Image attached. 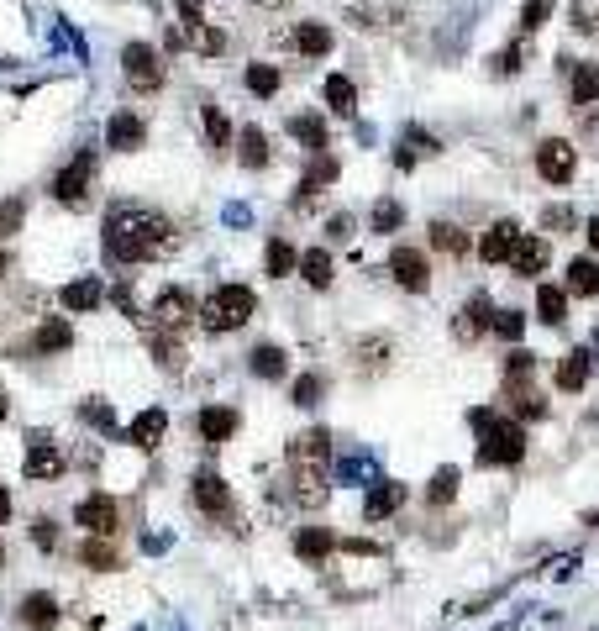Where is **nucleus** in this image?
I'll return each mask as SVG.
<instances>
[{
	"label": "nucleus",
	"mask_w": 599,
	"mask_h": 631,
	"mask_svg": "<svg viewBox=\"0 0 599 631\" xmlns=\"http://www.w3.org/2000/svg\"><path fill=\"white\" fill-rule=\"evenodd\" d=\"M289 137H300L311 153H326V121L321 116H295L289 121Z\"/></svg>",
	"instance_id": "a19ab883"
},
{
	"label": "nucleus",
	"mask_w": 599,
	"mask_h": 631,
	"mask_svg": "<svg viewBox=\"0 0 599 631\" xmlns=\"http://www.w3.org/2000/svg\"><path fill=\"white\" fill-rule=\"evenodd\" d=\"M200 121H205V142H211V153H226V148H232V121H226L221 106H205Z\"/></svg>",
	"instance_id": "f704fd0d"
},
{
	"label": "nucleus",
	"mask_w": 599,
	"mask_h": 631,
	"mask_svg": "<svg viewBox=\"0 0 599 631\" xmlns=\"http://www.w3.org/2000/svg\"><path fill=\"white\" fill-rule=\"evenodd\" d=\"M332 179H337V158L332 153H316V164L305 169V179H300V206H305V200H316Z\"/></svg>",
	"instance_id": "b1692460"
},
{
	"label": "nucleus",
	"mask_w": 599,
	"mask_h": 631,
	"mask_svg": "<svg viewBox=\"0 0 599 631\" xmlns=\"http://www.w3.org/2000/svg\"><path fill=\"white\" fill-rule=\"evenodd\" d=\"M515 237H521V227H515V221H494V227L479 237V258H484V263H510Z\"/></svg>",
	"instance_id": "6ab92c4d"
},
{
	"label": "nucleus",
	"mask_w": 599,
	"mask_h": 631,
	"mask_svg": "<svg viewBox=\"0 0 599 631\" xmlns=\"http://www.w3.org/2000/svg\"><path fill=\"white\" fill-rule=\"evenodd\" d=\"M542 227H547V232H573V227H578V211H568V206H547V211H542Z\"/></svg>",
	"instance_id": "3c124183"
},
{
	"label": "nucleus",
	"mask_w": 599,
	"mask_h": 631,
	"mask_svg": "<svg viewBox=\"0 0 599 631\" xmlns=\"http://www.w3.org/2000/svg\"><path fill=\"white\" fill-rule=\"evenodd\" d=\"M11 521V490H0V526Z\"/></svg>",
	"instance_id": "052dcab7"
},
{
	"label": "nucleus",
	"mask_w": 599,
	"mask_h": 631,
	"mask_svg": "<svg viewBox=\"0 0 599 631\" xmlns=\"http://www.w3.org/2000/svg\"><path fill=\"white\" fill-rule=\"evenodd\" d=\"M526 69V43H510L505 53H494V74L510 79V74H521Z\"/></svg>",
	"instance_id": "49530a36"
},
{
	"label": "nucleus",
	"mask_w": 599,
	"mask_h": 631,
	"mask_svg": "<svg viewBox=\"0 0 599 631\" xmlns=\"http://www.w3.org/2000/svg\"><path fill=\"white\" fill-rule=\"evenodd\" d=\"M163 432H169V416H163V411H142L132 421V442L142 447V453H153V447L163 442Z\"/></svg>",
	"instance_id": "c85d7f7f"
},
{
	"label": "nucleus",
	"mask_w": 599,
	"mask_h": 631,
	"mask_svg": "<svg viewBox=\"0 0 599 631\" xmlns=\"http://www.w3.org/2000/svg\"><path fill=\"white\" fill-rule=\"evenodd\" d=\"M142 142H148V127H142V116L116 111V116H111V127H106V148H116V153H137Z\"/></svg>",
	"instance_id": "dca6fc26"
},
{
	"label": "nucleus",
	"mask_w": 599,
	"mask_h": 631,
	"mask_svg": "<svg viewBox=\"0 0 599 631\" xmlns=\"http://www.w3.org/2000/svg\"><path fill=\"white\" fill-rule=\"evenodd\" d=\"M79 416H85L90 426H100V432H111V426H116V411H111L106 400H100V405H95V400H85V405H79Z\"/></svg>",
	"instance_id": "603ef678"
},
{
	"label": "nucleus",
	"mask_w": 599,
	"mask_h": 631,
	"mask_svg": "<svg viewBox=\"0 0 599 631\" xmlns=\"http://www.w3.org/2000/svg\"><path fill=\"white\" fill-rule=\"evenodd\" d=\"M106 253L111 263H148L174 253V227L158 211H111L106 221Z\"/></svg>",
	"instance_id": "f257e3e1"
},
{
	"label": "nucleus",
	"mask_w": 599,
	"mask_h": 631,
	"mask_svg": "<svg viewBox=\"0 0 599 631\" xmlns=\"http://www.w3.org/2000/svg\"><path fill=\"white\" fill-rule=\"evenodd\" d=\"M247 90L268 100V95L279 90V69H274V64H253V69H247Z\"/></svg>",
	"instance_id": "a18cd8bd"
},
{
	"label": "nucleus",
	"mask_w": 599,
	"mask_h": 631,
	"mask_svg": "<svg viewBox=\"0 0 599 631\" xmlns=\"http://www.w3.org/2000/svg\"><path fill=\"white\" fill-rule=\"evenodd\" d=\"M584 521H589V526H599V511H589V516H584Z\"/></svg>",
	"instance_id": "69168bd1"
},
{
	"label": "nucleus",
	"mask_w": 599,
	"mask_h": 631,
	"mask_svg": "<svg viewBox=\"0 0 599 631\" xmlns=\"http://www.w3.org/2000/svg\"><path fill=\"white\" fill-rule=\"evenodd\" d=\"M69 342H74V327H69V321H64V316H48V321H43V327H37V337H32V348H37V353H64V348H69Z\"/></svg>",
	"instance_id": "a878e982"
},
{
	"label": "nucleus",
	"mask_w": 599,
	"mask_h": 631,
	"mask_svg": "<svg viewBox=\"0 0 599 631\" xmlns=\"http://www.w3.org/2000/svg\"><path fill=\"white\" fill-rule=\"evenodd\" d=\"M494 332H500L505 342H521V332H526V316H521V311H500V316H494Z\"/></svg>",
	"instance_id": "5fc2aeb1"
},
{
	"label": "nucleus",
	"mask_w": 599,
	"mask_h": 631,
	"mask_svg": "<svg viewBox=\"0 0 599 631\" xmlns=\"http://www.w3.org/2000/svg\"><path fill=\"white\" fill-rule=\"evenodd\" d=\"M58 300H64V311H95V305L106 300V284H100L95 274L90 279H74V284H64V295H58Z\"/></svg>",
	"instance_id": "4be33fe9"
},
{
	"label": "nucleus",
	"mask_w": 599,
	"mask_h": 631,
	"mask_svg": "<svg viewBox=\"0 0 599 631\" xmlns=\"http://www.w3.org/2000/svg\"><path fill=\"white\" fill-rule=\"evenodd\" d=\"M79 563H85V568H95V574H111V568H116L121 558H116L111 537H90L85 547H79Z\"/></svg>",
	"instance_id": "c9c22d12"
},
{
	"label": "nucleus",
	"mask_w": 599,
	"mask_h": 631,
	"mask_svg": "<svg viewBox=\"0 0 599 631\" xmlns=\"http://www.w3.org/2000/svg\"><path fill=\"white\" fill-rule=\"evenodd\" d=\"M353 353H358V369H363V374H379L395 348H389V337H368V342H358Z\"/></svg>",
	"instance_id": "79ce46f5"
},
{
	"label": "nucleus",
	"mask_w": 599,
	"mask_h": 631,
	"mask_svg": "<svg viewBox=\"0 0 599 631\" xmlns=\"http://www.w3.org/2000/svg\"><path fill=\"white\" fill-rule=\"evenodd\" d=\"M400 221H405L400 200H379L374 216H368V227H374V232H400Z\"/></svg>",
	"instance_id": "c03bdc74"
},
{
	"label": "nucleus",
	"mask_w": 599,
	"mask_h": 631,
	"mask_svg": "<svg viewBox=\"0 0 599 631\" xmlns=\"http://www.w3.org/2000/svg\"><path fill=\"white\" fill-rule=\"evenodd\" d=\"M195 432H200V442L221 447L226 437L237 432V411H232V405H205V411H200V421H195Z\"/></svg>",
	"instance_id": "f3484780"
},
{
	"label": "nucleus",
	"mask_w": 599,
	"mask_h": 631,
	"mask_svg": "<svg viewBox=\"0 0 599 631\" xmlns=\"http://www.w3.org/2000/svg\"><path fill=\"white\" fill-rule=\"evenodd\" d=\"M74 521L85 526L90 537H116L121 511H116V500H111V495H85V500L74 505Z\"/></svg>",
	"instance_id": "9b49d317"
},
{
	"label": "nucleus",
	"mask_w": 599,
	"mask_h": 631,
	"mask_svg": "<svg viewBox=\"0 0 599 631\" xmlns=\"http://www.w3.org/2000/svg\"><path fill=\"white\" fill-rule=\"evenodd\" d=\"M22 474H27V479H58V474H64V453H58L53 442H32Z\"/></svg>",
	"instance_id": "412c9836"
},
{
	"label": "nucleus",
	"mask_w": 599,
	"mask_h": 631,
	"mask_svg": "<svg viewBox=\"0 0 599 631\" xmlns=\"http://www.w3.org/2000/svg\"><path fill=\"white\" fill-rule=\"evenodd\" d=\"M473 426H479V463H521L526 458V432L521 421H505V416H489V411H473Z\"/></svg>",
	"instance_id": "f03ea898"
},
{
	"label": "nucleus",
	"mask_w": 599,
	"mask_h": 631,
	"mask_svg": "<svg viewBox=\"0 0 599 631\" xmlns=\"http://www.w3.org/2000/svg\"><path fill=\"white\" fill-rule=\"evenodd\" d=\"M505 400H510V411L521 421H542L547 416V400H542V390H536V358L531 353H510V363H505Z\"/></svg>",
	"instance_id": "20e7f679"
},
{
	"label": "nucleus",
	"mask_w": 599,
	"mask_h": 631,
	"mask_svg": "<svg viewBox=\"0 0 599 631\" xmlns=\"http://www.w3.org/2000/svg\"><path fill=\"white\" fill-rule=\"evenodd\" d=\"M121 74H127V85L132 90H142V95H153V90H163V53L153 48V43H127L121 48Z\"/></svg>",
	"instance_id": "423d86ee"
},
{
	"label": "nucleus",
	"mask_w": 599,
	"mask_h": 631,
	"mask_svg": "<svg viewBox=\"0 0 599 631\" xmlns=\"http://www.w3.org/2000/svg\"><path fill=\"white\" fill-rule=\"evenodd\" d=\"M22 216H27V206H22V200H0V242H11V237H16V227H22Z\"/></svg>",
	"instance_id": "de8ad7c7"
},
{
	"label": "nucleus",
	"mask_w": 599,
	"mask_h": 631,
	"mask_svg": "<svg viewBox=\"0 0 599 631\" xmlns=\"http://www.w3.org/2000/svg\"><path fill=\"white\" fill-rule=\"evenodd\" d=\"M452 495H458V468H437V474H431L426 500H431V505H447Z\"/></svg>",
	"instance_id": "37998d69"
},
{
	"label": "nucleus",
	"mask_w": 599,
	"mask_h": 631,
	"mask_svg": "<svg viewBox=\"0 0 599 631\" xmlns=\"http://www.w3.org/2000/svg\"><path fill=\"white\" fill-rule=\"evenodd\" d=\"M337 553V537L326 532V526H300L295 532V558H305V563H326Z\"/></svg>",
	"instance_id": "aec40b11"
},
{
	"label": "nucleus",
	"mask_w": 599,
	"mask_h": 631,
	"mask_svg": "<svg viewBox=\"0 0 599 631\" xmlns=\"http://www.w3.org/2000/svg\"><path fill=\"white\" fill-rule=\"evenodd\" d=\"M563 290H568V295H594V290H599V263H594V258H573Z\"/></svg>",
	"instance_id": "e433bc0d"
},
{
	"label": "nucleus",
	"mask_w": 599,
	"mask_h": 631,
	"mask_svg": "<svg viewBox=\"0 0 599 631\" xmlns=\"http://www.w3.org/2000/svg\"><path fill=\"white\" fill-rule=\"evenodd\" d=\"M253 311H258V300H253V290H247V284H221L211 300H200V327L221 337V332L247 327V321H253Z\"/></svg>",
	"instance_id": "7ed1b4c3"
},
{
	"label": "nucleus",
	"mask_w": 599,
	"mask_h": 631,
	"mask_svg": "<svg viewBox=\"0 0 599 631\" xmlns=\"http://www.w3.org/2000/svg\"><path fill=\"white\" fill-rule=\"evenodd\" d=\"M573 27L578 32H599V0H573Z\"/></svg>",
	"instance_id": "864d4df0"
},
{
	"label": "nucleus",
	"mask_w": 599,
	"mask_h": 631,
	"mask_svg": "<svg viewBox=\"0 0 599 631\" xmlns=\"http://www.w3.org/2000/svg\"><path fill=\"white\" fill-rule=\"evenodd\" d=\"M263 269H268V279H284L289 269H300V253L289 248L284 237H274V242H268V248H263Z\"/></svg>",
	"instance_id": "72a5a7b5"
},
{
	"label": "nucleus",
	"mask_w": 599,
	"mask_h": 631,
	"mask_svg": "<svg viewBox=\"0 0 599 631\" xmlns=\"http://www.w3.org/2000/svg\"><path fill=\"white\" fill-rule=\"evenodd\" d=\"M6 411H11V405H6V395H0V421H6Z\"/></svg>",
	"instance_id": "0e129e2a"
},
{
	"label": "nucleus",
	"mask_w": 599,
	"mask_h": 631,
	"mask_svg": "<svg viewBox=\"0 0 599 631\" xmlns=\"http://www.w3.org/2000/svg\"><path fill=\"white\" fill-rule=\"evenodd\" d=\"M594 100H599V64H578L573 69V111L594 106Z\"/></svg>",
	"instance_id": "ea45409f"
},
{
	"label": "nucleus",
	"mask_w": 599,
	"mask_h": 631,
	"mask_svg": "<svg viewBox=\"0 0 599 631\" xmlns=\"http://www.w3.org/2000/svg\"><path fill=\"white\" fill-rule=\"evenodd\" d=\"M584 237H589V248L599 253V216H589V221H584Z\"/></svg>",
	"instance_id": "bf43d9fd"
},
{
	"label": "nucleus",
	"mask_w": 599,
	"mask_h": 631,
	"mask_svg": "<svg viewBox=\"0 0 599 631\" xmlns=\"http://www.w3.org/2000/svg\"><path fill=\"white\" fill-rule=\"evenodd\" d=\"M58 616H64V610H58V600L53 595H43V589H32V595L16 605V621H22L27 631H53L58 626Z\"/></svg>",
	"instance_id": "2eb2a0df"
},
{
	"label": "nucleus",
	"mask_w": 599,
	"mask_h": 631,
	"mask_svg": "<svg viewBox=\"0 0 599 631\" xmlns=\"http://www.w3.org/2000/svg\"><path fill=\"white\" fill-rule=\"evenodd\" d=\"M179 6V16H184V27H195L200 16H205V0H174Z\"/></svg>",
	"instance_id": "4d7b16f0"
},
{
	"label": "nucleus",
	"mask_w": 599,
	"mask_h": 631,
	"mask_svg": "<svg viewBox=\"0 0 599 631\" xmlns=\"http://www.w3.org/2000/svg\"><path fill=\"white\" fill-rule=\"evenodd\" d=\"M289 43H295L305 58H326V53H332V32H326L321 22H300L295 27V37H289Z\"/></svg>",
	"instance_id": "cd10ccee"
},
{
	"label": "nucleus",
	"mask_w": 599,
	"mask_h": 631,
	"mask_svg": "<svg viewBox=\"0 0 599 631\" xmlns=\"http://www.w3.org/2000/svg\"><path fill=\"white\" fill-rule=\"evenodd\" d=\"M536 311H542L547 327H563V321H568V290H557V284H542V290H536Z\"/></svg>",
	"instance_id": "2f4dec72"
},
{
	"label": "nucleus",
	"mask_w": 599,
	"mask_h": 631,
	"mask_svg": "<svg viewBox=\"0 0 599 631\" xmlns=\"http://www.w3.org/2000/svg\"><path fill=\"white\" fill-rule=\"evenodd\" d=\"M190 495H195V511L200 516H211V521H226L232 516V490H226V479L221 474H195V484H190Z\"/></svg>",
	"instance_id": "9d476101"
},
{
	"label": "nucleus",
	"mask_w": 599,
	"mask_h": 631,
	"mask_svg": "<svg viewBox=\"0 0 599 631\" xmlns=\"http://www.w3.org/2000/svg\"><path fill=\"white\" fill-rule=\"evenodd\" d=\"M552 6H557V0H526V11H521V32H536V27H547Z\"/></svg>",
	"instance_id": "8fccbe9b"
},
{
	"label": "nucleus",
	"mask_w": 599,
	"mask_h": 631,
	"mask_svg": "<svg viewBox=\"0 0 599 631\" xmlns=\"http://www.w3.org/2000/svg\"><path fill=\"white\" fill-rule=\"evenodd\" d=\"M32 542L43 547V553H58V526H53L48 516H37V521H32Z\"/></svg>",
	"instance_id": "6e6d98bb"
},
{
	"label": "nucleus",
	"mask_w": 599,
	"mask_h": 631,
	"mask_svg": "<svg viewBox=\"0 0 599 631\" xmlns=\"http://www.w3.org/2000/svg\"><path fill=\"white\" fill-rule=\"evenodd\" d=\"M589 369H594V358L584 353V348H573L563 363H557V390H584V384H589Z\"/></svg>",
	"instance_id": "5701e85b"
},
{
	"label": "nucleus",
	"mask_w": 599,
	"mask_h": 631,
	"mask_svg": "<svg viewBox=\"0 0 599 631\" xmlns=\"http://www.w3.org/2000/svg\"><path fill=\"white\" fill-rule=\"evenodd\" d=\"M326 232H332V242H347V237H353V216H332V227H326Z\"/></svg>",
	"instance_id": "13d9d810"
},
{
	"label": "nucleus",
	"mask_w": 599,
	"mask_h": 631,
	"mask_svg": "<svg viewBox=\"0 0 599 631\" xmlns=\"http://www.w3.org/2000/svg\"><path fill=\"white\" fill-rule=\"evenodd\" d=\"M405 505V484L400 479H379L374 490H368V500H363V516L368 521H384V516H395Z\"/></svg>",
	"instance_id": "a211bd4d"
},
{
	"label": "nucleus",
	"mask_w": 599,
	"mask_h": 631,
	"mask_svg": "<svg viewBox=\"0 0 599 631\" xmlns=\"http://www.w3.org/2000/svg\"><path fill=\"white\" fill-rule=\"evenodd\" d=\"M253 6H263V11H279V6H289V0H253Z\"/></svg>",
	"instance_id": "680f3d73"
},
{
	"label": "nucleus",
	"mask_w": 599,
	"mask_h": 631,
	"mask_svg": "<svg viewBox=\"0 0 599 631\" xmlns=\"http://www.w3.org/2000/svg\"><path fill=\"white\" fill-rule=\"evenodd\" d=\"M300 279L311 284V290H326V284H332V253H326V248L300 253Z\"/></svg>",
	"instance_id": "c756f323"
},
{
	"label": "nucleus",
	"mask_w": 599,
	"mask_h": 631,
	"mask_svg": "<svg viewBox=\"0 0 599 631\" xmlns=\"http://www.w3.org/2000/svg\"><path fill=\"white\" fill-rule=\"evenodd\" d=\"M148 342H153V353H158V363L169 374H179L184 369V337H169V332H148Z\"/></svg>",
	"instance_id": "58836bf2"
},
{
	"label": "nucleus",
	"mask_w": 599,
	"mask_h": 631,
	"mask_svg": "<svg viewBox=\"0 0 599 631\" xmlns=\"http://www.w3.org/2000/svg\"><path fill=\"white\" fill-rule=\"evenodd\" d=\"M200 321V305L190 290H179V284H169V290H158L153 311H148V332H169V337H184Z\"/></svg>",
	"instance_id": "39448f33"
},
{
	"label": "nucleus",
	"mask_w": 599,
	"mask_h": 631,
	"mask_svg": "<svg viewBox=\"0 0 599 631\" xmlns=\"http://www.w3.org/2000/svg\"><path fill=\"white\" fill-rule=\"evenodd\" d=\"M326 106H332L337 116H353L358 111V90H353V79H347V74L326 79Z\"/></svg>",
	"instance_id": "4c0bfd02"
},
{
	"label": "nucleus",
	"mask_w": 599,
	"mask_h": 631,
	"mask_svg": "<svg viewBox=\"0 0 599 631\" xmlns=\"http://www.w3.org/2000/svg\"><path fill=\"white\" fill-rule=\"evenodd\" d=\"M90 174H95V153H79L69 169H58V174H53V200H64V206H85Z\"/></svg>",
	"instance_id": "f8f14e48"
},
{
	"label": "nucleus",
	"mask_w": 599,
	"mask_h": 631,
	"mask_svg": "<svg viewBox=\"0 0 599 631\" xmlns=\"http://www.w3.org/2000/svg\"><path fill=\"white\" fill-rule=\"evenodd\" d=\"M536 174H542L547 185H568V179L578 174V148H573L568 137L536 142Z\"/></svg>",
	"instance_id": "0eeeda50"
},
{
	"label": "nucleus",
	"mask_w": 599,
	"mask_h": 631,
	"mask_svg": "<svg viewBox=\"0 0 599 631\" xmlns=\"http://www.w3.org/2000/svg\"><path fill=\"white\" fill-rule=\"evenodd\" d=\"M431 248L447 253V258H463L468 253V232L452 227V221H431Z\"/></svg>",
	"instance_id": "473e14b6"
},
{
	"label": "nucleus",
	"mask_w": 599,
	"mask_h": 631,
	"mask_svg": "<svg viewBox=\"0 0 599 631\" xmlns=\"http://www.w3.org/2000/svg\"><path fill=\"white\" fill-rule=\"evenodd\" d=\"M321 390H326L321 374H300V379H295V405H305V411H311V405L321 400Z\"/></svg>",
	"instance_id": "09e8293b"
},
{
	"label": "nucleus",
	"mask_w": 599,
	"mask_h": 631,
	"mask_svg": "<svg viewBox=\"0 0 599 631\" xmlns=\"http://www.w3.org/2000/svg\"><path fill=\"white\" fill-rule=\"evenodd\" d=\"M489 327H494V300L489 295H468V305L458 311V327H452V337H458V342H479Z\"/></svg>",
	"instance_id": "ddd939ff"
},
{
	"label": "nucleus",
	"mask_w": 599,
	"mask_h": 631,
	"mask_svg": "<svg viewBox=\"0 0 599 631\" xmlns=\"http://www.w3.org/2000/svg\"><path fill=\"white\" fill-rule=\"evenodd\" d=\"M547 258H552L547 237H531V232H521V237H515V253H510V269L521 274V279H536V274L547 269Z\"/></svg>",
	"instance_id": "4468645a"
},
{
	"label": "nucleus",
	"mask_w": 599,
	"mask_h": 631,
	"mask_svg": "<svg viewBox=\"0 0 599 631\" xmlns=\"http://www.w3.org/2000/svg\"><path fill=\"white\" fill-rule=\"evenodd\" d=\"M179 32H184V48H195V53H205V58L226 53V32L211 27V22H195V27H179Z\"/></svg>",
	"instance_id": "bb28decb"
},
{
	"label": "nucleus",
	"mask_w": 599,
	"mask_h": 631,
	"mask_svg": "<svg viewBox=\"0 0 599 631\" xmlns=\"http://www.w3.org/2000/svg\"><path fill=\"white\" fill-rule=\"evenodd\" d=\"M11 269V258H6V248H0V274H6Z\"/></svg>",
	"instance_id": "e2e57ef3"
},
{
	"label": "nucleus",
	"mask_w": 599,
	"mask_h": 631,
	"mask_svg": "<svg viewBox=\"0 0 599 631\" xmlns=\"http://www.w3.org/2000/svg\"><path fill=\"white\" fill-rule=\"evenodd\" d=\"M0 568H6V542H0Z\"/></svg>",
	"instance_id": "338daca9"
},
{
	"label": "nucleus",
	"mask_w": 599,
	"mask_h": 631,
	"mask_svg": "<svg viewBox=\"0 0 599 631\" xmlns=\"http://www.w3.org/2000/svg\"><path fill=\"white\" fill-rule=\"evenodd\" d=\"M247 369H253L258 379H284L289 374V358H284V348H274V342H258L253 358H247Z\"/></svg>",
	"instance_id": "393cba45"
},
{
	"label": "nucleus",
	"mask_w": 599,
	"mask_h": 631,
	"mask_svg": "<svg viewBox=\"0 0 599 631\" xmlns=\"http://www.w3.org/2000/svg\"><path fill=\"white\" fill-rule=\"evenodd\" d=\"M326 463H332V432H326V426H311V432H300L289 442V468H300V474H326Z\"/></svg>",
	"instance_id": "6e6552de"
},
{
	"label": "nucleus",
	"mask_w": 599,
	"mask_h": 631,
	"mask_svg": "<svg viewBox=\"0 0 599 631\" xmlns=\"http://www.w3.org/2000/svg\"><path fill=\"white\" fill-rule=\"evenodd\" d=\"M389 274H395V284H400V290H410V295H426L431 290V263H426L421 248H395V253H389Z\"/></svg>",
	"instance_id": "1a4fd4ad"
},
{
	"label": "nucleus",
	"mask_w": 599,
	"mask_h": 631,
	"mask_svg": "<svg viewBox=\"0 0 599 631\" xmlns=\"http://www.w3.org/2000/svg\"><path fill=\"white\" fill-rule=\"evenodd\" d=\"M237 158L247 169H268V137H263V127H242V137H237Z\"/></svg>",
	"instance_id": "7c9ffc66"
}]
</instances>
